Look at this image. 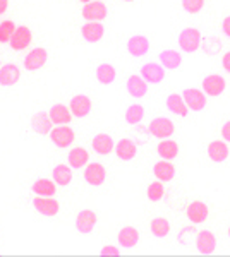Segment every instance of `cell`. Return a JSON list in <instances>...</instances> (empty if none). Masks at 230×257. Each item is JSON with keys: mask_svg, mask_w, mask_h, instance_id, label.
Listing matches in <instances>:
<instances>
[{"mask_svg": "<svg viewBox=\"0 0 230 257\" xmlns=\"http://www.w3.org/2000/svg\"><path fill=\"white\" fill-rule=\"evenodd\" d=\"M81 35L88 43H98L105 35V26L100 21H86L81 28Z\"/></svg>", "mask_w": 230, "mask_h": 257, "instance_id": "cell-13", "label": "cell"}, {"mask_svg": "<svg viewBox=\"0 0 230 257\" xmlns=\"http://www.w3.org/2000/svg\"><path fill=\"white\" fill-rule=\"evenodd\" d=\"M16 23L12 19H6L0 23V43H9L16 31Z\"/></svg>", "mask_w": 230, "mask_h": 257, "instance_id": "cell-37", "label": "cell"}, {"mask_svg": "<svg viewBox=\"0 0 230 257\" xmlns=\"http://www.w3.org/2000/svg\"><path fill=\"white\" fill-rule=\"evenodd\" d=\"M153 175L160 182H172L175 177V167L172 165V161L169 160L157 161L153 165Z\"/></svg>", "mask_w": 230, "mask_h": 257, "instance_id": "cell-21", "label": "cell"}, {"mask_svg": "<svg viewBox=\"0 0 230 257\" xmlns=\"http://www.w3.org/2000/svg\"><path fill=\"white\" fill-rule=\"evenodd\" d=\"M149 134H151V138H157V139H169L174 136L175 132V125L174 122L170 118L167 117H157L153 118L151 122H149Z\"/></svg>", "mask_w": 230, "mask_h": 257, "instance_id": "cell-2", "label": "cell"}, {"mask_svg": "<svg viewBox=\"0 0 230 257\" xmlns=\"http://www.w3.org/2000/svg\"><path fill=\"white\" fill-rule=\"evenodd\" d=\"M127 52L132 57H143L149 52V40L143 35H134L127 41Z\"/></svg>", "mask_w": 230, "mask_h": 257, "instance_id": "cell-19", "label": "cell"}, {"mask_svg": "<svg viewBox=\"0 0 230 257\" xmlns=\"http://www.w3.org/2000/svg\"><path fill=\"white\" fill-rule=\"evenodd\" d=\"M48 136H50V141L60 149L72 146L74 139H76V134H74V131L69 125H55Z\"/></svg>", "mask_w": 230, "mask_h": 257, "instance_id": "cell-3", "label": "cell"}, {"mask_svg": "<svg viewBox=\"0 0 230 257\" xmlns=\"http://www.w3.org/2000/svg\"><path fill=\"white\" fill-rule=\"evenodd\" d=\"M177 43H179V48L186 53L198 52V48L201 47V43H203L201 31L196 30V28H184V30L179 33Z\"/></svg>", "mask_w": 230, "mask_h": 257, "instance_id": "cell-1", "label": "cell"}, {"mask_svg": "<svg viewBox=\"0 0 230 257\" xmlns=\"http://www.w3.org/2000/svg\"><path fill=\"white\" fill-rule=\"evenodd\" d=\"M7 9H9V0H0V16L6 14Z\"/></svg>", "mask_w": 230, "mask_h": 257, "instance_id": "cell-44", "label": "cell"}, {"mask_svg": "<svg viewBox=\"0 0 230 257\" xmlns=\"http://www.w3.org/2000/svg\"><path fill=\"white\" fill-rule=\"evenodd\" d=\"M48 115L52 118L53 125H67L72 120V113H70V108L62 103H55L52 108L48 110Z\"/></svg>", "mask_w": 230, "mask_h": 257, "instance_id": "cell-22", "label": "cell"}, {"mask_svg": "<svg viewBox=\"0 0 230 257\" xmlns=\"http://www.w3.org/2000/svg\"><path fill=\"white\" fill-rule=\"evenodd\" d=\"M33 41V33L28 26H18L12 35V38L9 41V47L14 50V52H23L26 50Z\"/></svg>", "mask_w": 230, "mask_h": 257, "instance_id": "cell-9", "label": "cell"}, {"mask_svg": "<svg viewBox=\"0 0 230 257\" xmlns=\"http://www.w3.org/2000/svg\"><path fill=\"white\" fill-rule=\"evenodd\" d=\"M91 148H93V151L96 153V155L107 156L114 151L115 143L108 134H96L93 138V141H91Z\"/></svg>", "mask_w": 230, "mask_h": 257, "instance_id": "cell-23", "label": "cell"}, {"mask_svg": "<svg viewBox=\"0 0 230 257\" xmlns=\"http://www.w3.org/2000/svg\"><path fill=\"white\" fill-rule=\"evenodd\" d=\"M127 91L132 98H143L148 93V82H146L139 74H132L127 79Z\"/></svg>", "mask_w": 230, "mask_h": 257, "instance_id": "cell-27", "label": "cell"}, {"mask_svg": "<svg viewBox=\"0 0 230 257\" xmlns=\"http://www.w3.org/2000/svg\"><path fill=\"white\" fill-rule=\"evenodd\" d=\"M221 138H223L225 143H230V120L225 122L223 127H221Z\"/></svg>", "mask_w": 230, "mask_h": 257, "instance_id": "cell-41", "label": "cell"}, {"mask_svg": "<svg viewBox=\"0 0 230 257\" xmlns=\"http://www.w3.org/2000/svg\"><path fill=\"white\" fill-rule=\"evenodd\" d=\"M157 153L162 160H169L172 161L179 156V144L172 139H162L160 144L157 146Z\"/></svg>", "mask_w": 230, "mask_h": 257, "instance_id": "cell-29", "label": "cell"}, {"mask_svg": "<svg viewBox=\"0 0 230 257\" xmlns=\"http://www.w3.org/2000/svg\"><path fill=\"white\" fill-rule=\"evenodd\" d=\"M208 206L204 204L203 201H192L186 209L187 219L192 223V225H201L208 219Z\"/></svg>", "mask_w": 230, "mask_h": 257, "instance_id": "cell-15", "label": "cell"}, {"mask_svg": "<svg viewBox=\"0 0 230 257\" xmlns=\"http://www.w3.org/2000/svg\"><path fill=\"white\" fill-rule=\"evenodd\" d=\"M117 77V70L112 64H100L98 67H96V81L100 82V84H112V82L115 81Z\"/></svg>", "mask_w": 230, "mask_h": 257, "instance_id": "cell-33", "label": "cell"}, {"mask_svg": "<svg viewBox=\"0 0 230 257\" xmlns=\"http://www.w3.org/2000/svg\"><path fill=\"white\" fill-rule=\"evenodd\" d=\"M182 98L186 101L189 111H201L206 106V94L203 93V89H196V88H187L184 89Z\"/></svg>", "mask_w": 230, "mask_h": 257, "instance_id": "cell-6", "label": "cell"}, {"mask_svg": "<svg viewBox=\"0 0 230 257\" xmlns=\"http://www.w3.org/2000/svg\"><path fill=\"white\" fill-rule=\"evenodd\" d=\"M182 7L189 14H198L204 7V0H182Z\"/></svg>", "mask_w": 230, "mask_h": 257, "instance_id": "cell-39", "label": "cell"}, {"mask_svg": "<svg viewBox=\"0 0 230 257\" xmlns=\"http://www.w3.org/2000/svg\"><path fill=\"white\" fill-rule=\"evenodd\" d=\"M96 221H98V216H96L95 211L83 209L81 213L76 216V228H78L79 233L88 235V233H91V231L95 230Z\"/></svg>", "mask_w": 230, "mask_h": 257, "instance_id": "cell-16", "label": "cell"}, {"mask_svg": "<svg viewBox=\"0 0 230 257\" xmlns=\"http://www.w3.org/2000/svg\"><path fill=\"white\" fill-rule=\"evenodd\" d=\"M114 149H115V155H117V158H119V160L131 161V160H134L136 155H137V143H136V141H132V139L124 138V139H120L119 143L115 144Z\"/></svg>", "mask_w": 230, "mask_h": 257, "instance_id": "cell-18", "label": "cell"}, {"mask_svg": "<svg viewBox=\"0 0 230 257\" xmlns=\"http://www.w3.org/2000/svg\"><path fill=\"white\" fill-rule=\"evenodd\" d=\"M196 248H198L199 254L210 255L215 252L216 248V237L215 233H211L210 230H201L196 235Z\"/></svg>", "mask_w": 230, "mask_h": 257, "instance_id": "cell-14", "label": "cell"}, {"mask_svg": "<svg viewBox=\"0 0 230 257\" xmlns=\"http://www.w3.org/2000/svg\"><path fill=\"white\" fill-rule=\"evenodd\" d=\"M124 2H134V0H124Z\"/></svg>", "mask_w": 230, "mask_h": 257, "instance_id": "cell-46", "label": "cell"}, {"mask_svg": "<svg viewBox=\"0 0 230 257\" xmlns=\"http://www.w3.org/2000/svg\"><path fill=\"white\" fill-rule=\"evenodd\" d=\"M230 155V149L227 146L225 141H213V143L208 144V158L215 163H221L228 158Z\"/></svg>", "mask_w": 230, "mask_h": 257, "instance_id": "cell-25", "label": "cell"}, {"mask_svg": "<svg viewBox=\"0 0 230 257\" xmlns=\"http://www.w3.org/2000/svg\"><path fill=\"white\" fill-rule=\"evenodd\" d=\"M52 178L57 184V187H67L72 182V168L69 165H57L52 172Z\"/></svg>", "mask_w": 230, "mask_h": 257, "instance_id": "cell-32", "label": "cell"}, {"mask_svg": "<svg viewBox=\"0 0 230 257\" xmlns=\"http://www.w3.org/2000/svg\"><path fill=\"white\" fill-rule=\"evenodd\" d=\"M221 65H223L225 72L230 74V52H225L223 55H221Z\"/></svg>", "mask_w": 230, "mask_h": 257, "instance_id": "cell-42", "label": "cell"}, {"mask_svg": "<svg viewBox=\"0 0 230 257\" xmlns=\"http://www.w3.org/2000/svg\"><path fill=\"white\" fill-rule=\"evenodd\" d=\"M120 254V248L115 245H105L100 250V255H119Z\"/></svg>", "mask_w": 230, "mask_h": 257, "instance_id": "cell-40", "label": "cell"}, {"mask_svg": "<svg viewBox=\"0 0 230 257\" xmlns=\"http://www.w3.org/2000/svg\"><path fill=\"white\" fill-rule=\"evenodd\" d=\"M221 31H223L225 36L230 38V16H227L223 21H221Z\"/></svg>", "mask_w": 230, "mask_h": 257, "instance_id": "cell-43", "label": "cell"}, {"mask_svg": "<svg viewBox=\"0 0 230 257\" xmlns=\"http://www.w3.org/2000/svg\"><path fill=\"white\" fill-rule=\"evenodd\" d=\"M124 117H125V122H127L129 125H137V123H139L144 117L143 105H137V103H134V105H129V108L125 110Z\"/></svg>", "mask_w": 230, "mask_h": 257, "instance_id": "cell-35", "label": "cell"}, {"mask_svg": "<svg viewBox=\"0 0 230 257\" xmlns=\"http://www.w3.org/2000/svg\"><path fill=\"white\" fill-rule=\"evenodd\" d=\"M31 192L35 196H41V197H53L57 194V184L53 180H48V178H38L33 184Z\"/></svg>", "mask_w": 230, "mask_h": 257, "instance_id": "cell-28", "label": "cell"}, {"mask_svg": "<svg viewBox=\"0 0 230 257\" xmlns=\"http://www.w3.org/2000/svg\"><path fill=\"white\" fill-rule=\"evenodd\" d=\"M33 208L38 211L43 216H55L60 211V202L57 201L55 197H41V196H35L33 199Z\"/></svg>", "mask_w": 230, "mask_h": 257, "instance_id": "cell-10", "label": "cell"}, {"mask_svg": "<svg viewBox=\"0 0 230 257\" xmlns=\"http://www.w3.org/2000/svg\"><path fill=\"white\" fill-rule=\"evenodd\" d=\"M227 88V82L220 74H210L206 76L201 82V89L206 96H220L221 93Z\"/></svg>", "mask_w": 230, "mask_h": 257, "instance_id": "cell-7", "label": "cell"}, {"mask_svg": "<svg viewBox=\"0 0 230 257\" xmlns=\"http://www.w3.org/2000/svg\"><path fill=\"white\" fill-rule=\"evenodd\" d=\"M165 105H167V108L172 111V113L179 115V117H186V115L189 113V108H187L182 94H177V93L169 94V96H167Z\"/></svg>", "mask_w": 230, "mask_h": 257, "instance_id": "cell-31", "label": "cell"}, {"mask_svg": "<svg viewBox=\"0 0 230 257\" xmlns=\"http://www.w3.org/2000/svg\"><path fill=\"white\" fill-rule=\"evenodd\" d=\"M88 163H90V153H88L85 148L76 146V148H72L69 151V155H67V165L72 170L85 168Z\"/></svg>", "mask_w": 230, "mask_h": 257, "instance_id": "cell-20", "label": "cell"}, {"mask_svg": "<svg viewBox=\"0 0 230 257\" xmlns=\"http://www.w3.org/2000/svg\"><path fill=\"white\" fill-rule=\"evenodd\" d=\"M143 79L148 82V84H160V82L165 79V69H163L162 64H157V62H148L141 67V74Z\"/></svg>", "mask_w": 230, "mask_h": 257, "instance_id": "cell-11", "label": "cell"}, {"mask_svg": "<svg viewBox=\"0 0 230 257\" xmlns=\"http://www.w3.org/2000/svg\"><path fill=\"white\" fill-rule=\"evenodd\" d=\"M228 237H230V226H228Z\"/></svg>", "mask_w": 230, "mask_h": 257, "instance_id": "cell-47", "label": "cell"}, {"mask_svg": "<svg viewBox=\"0 0 230 257\" xmlns=\"http://www.w3.org/2000/svg\"><path fill=\"white\" fill-rule=\"evenodd\" d=\"M21 79V69L16 64H6L0 67V86H14Z\"/></svg>", "mask_w": 230, "mask_h": 257, "instance_id": "cell-24", "label": "cell"}, {"mask_svg": "<svg viewBox=\"0 0 230 257\" xmlns=\"http://www.w3.org/2000/svg\"><path fill=\"white\" fill-rule=\"evenodd\" d=\"M146 196L151 202H158L162 201L163 196H165V187H163V182L160 180H155L151 184L148 185V189H146Z\"/></svg>", "mask_w": 230, "mask_h": 257, "instance_id": "cell-36", "label": "cell"}, {"mask_svg": "<svg viewBox=\"0 0 230 257\" xmlns=\"http://www.w3.org/2000/svg\"><path fill=\"white\" fill-rule=\"evenodd\" d=\"M160 64L163 65V69H169V70H175L181 67L182 64V55L181 52H177V50H163L160 53Z\"/></svg>", "mask_w": 230, "mask_h": 257, "instance_id": "cell-30", "label": "cell"}, {"mask_svg": "<svg viewBox=\"0 0 230 257\" xmlns=\"http://www.w3.org/2000/svg\"><path fill=\"white\" fill-rule=\"evenodd\" d=\"M48 60V52L43 47H36L33 50H29L28 55L24 57V69L29 70V72H35L43 67Z\"/></svg>", "mask_w": 230, "mask_h": 257, "instance_id": "cell-5", "label": "cell"}, {"mask_svg": "<svg viewBox=\"0 0 230 257\" xmlns=\"http://www.w3.org/2000/svg\"><path fill=\"white\" fill-rule=\"evenodd\" d=\"M69 108H70V113H72V117L85 118V117L90 115L91 108H93V103H91L90 96H86V94H76V96L70 99Z\"/></svg>", "mask_w": 230, "mask_h": 257, "instance_id": "cell-12", "label": "cell"}, {"mask_svg": "<svg viewBox=\"0 0 230 257\" xmlns=\"http://www.w3.org/2000/svg\"><path fill=\"white\" fill-rule=\"evenodd\" d=\"M0 67H2V62H0Z\"/></svg>", "mask_w": 230, "mask_h": 257, "instance_id": "cell-48", "label": "cell"}, {"mask_svg": "<svg viewBox=\"0 0 230 257\" xmlns=\"http://www.w3.org/2000/svg\"><path fill=\"white\" fill-rule=\"evenodd\" d=\"M117 240H119V245L124 248H132L137 245L139 242V231L134 226H124L122 230L117 235Z\"/></svg>", "mask_w": 230, "mask_h": 257, "instance_id": "cell-26", "label": "cell"}, {"mask_svg": "<svg viewBox=\"0 0 230 257\" xmlns=\"http://www.w3.org/2000/svg\"><path fill=\"white\" fill-rule=\"evenodd\" d=\"M149 230L157 238H165L170 233V221L165 218H155L149 225Z\"/></svg>", "mask_w": 230, "mask_h": 257, "instance_id": "cell-34", "label": "cell"}, {"mask_svg": "<svg viewBox=\"0 0 230 257\" xmlns=\"http://www.w3.org/2000/svg\"><path fill=\"white\" fill-rule=\"evenodd\" d=\"M79 2H83V4H88V2H91V0H79Z\"/></svg>", "mask_w": 230, "mask_h": 257, "instance_id": "cell-45", "label": "cell"}, {"mask_svg": "<svg viewBox=\"0 0 230 257\" xmlns=\"http://www.w3.org/2000/svg\"><path fill=\"white\" fill-rule=\"evenodd\" d=\"M201 47H203L204 52L208 53V55H215L216 52H220V48H221V41H220V38H216V36H211V38L203 40Z\"/></svg>", "mask_w": 230, "mask_h": 257, "instance_id": "cell-38", "label": "cell"}, {"mask_svg": "<svg viewBox=\"0 0 230 257\" xmlns=\"http://www.w3.org/2000/svg\"><path fill=\"white\" fill-rule=\"evenodd\" d=\"M53 127L55 125H53L52 118H50V115L47 111H36V113L31 117V128H33V132H36V134L47 136L52 132Z\"/></svg>", "mask_w": 230, "mask_h": 257, "instance_id": "cell-17", "label": "cell"}, {"mask_svg": "<svg viewBox=\"0 0 230 257\" xmlns=\"http://www.w3.org/2000/svg\"><path fill=\"white\" fill-rule=\"evenodd\" d=\"M85 180L91 187H100L107 178V170L102 163H88L85 167Z\"/></svg>", "mask_w": 230, "mask_h": 257, "instance_id": "cell-8", "label": "cell"}, {"mask_svg": "<svg viewBox=\"0 0 230 257\" xmlns=\"http://www.w3.org/2000/svg\"><path fill=\"white\" fill-rule=\"evenodd\" d=\"M81 16L85 18V21H100V23H103V19L108 16V9L102 0H91V2L83 6Z\"/></svg>", "mask_w": 230, "mask_h": 257, "instance_id": "cell-4", "label": "cell"}]
</instances>
